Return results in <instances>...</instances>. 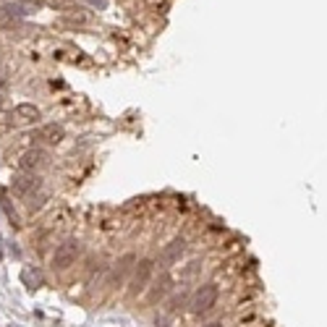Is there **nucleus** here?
<instances>
[{
  "label": "nucleus",
  "instance_id": "obj_2",
  "mask_svg": "<svg viewBox=\"0 0 327 327\" xmlns=\"http://www.w3.org/2000/svg\"><path fill=\"white\" fill-rule=\"evenodd\" d=\"M79 254H81V243H79L76 238H68V241H63L61 246L55 249L53 259H50L53 270H68V267H71V264H76Z\"/></svg>",
  "mask_w": 327,
  "mask_h": 327
},
{
  "label": "nucleus",
  "instance_id": "obj_7",
  "mask_svg": "<svg viewBox=\"0 0 327 327\" xmlns=\"http://www.w3.org/2000/svg\"><path fill=\"white\" fill-rule=\"evenodd\" d=\"M42 165H48V152L45 149H27L24 155H21L19 160V168L24 170V173H34V170H40Z\"/></svg>",
  "mask_w": 327,
  "mask_h": 327
},
{
  "label": "nucleus",
  "instance_id": "obj_17",
  "mask_svg": "<svg viewBox=\"0 0 327 327\" xmlns=\"http://www.w3.org/2000/svg\"><path fill=\"white\" fill-rule=\"evenodd\" d=\"M204 327H223V322H207Z\"/></svg>",
  "mask_w": 327,
  "mask_h": 327
},
{
  "label": "nucleus",
  "instance_id": "obj_3",
  "mask_svg": "<svg viewBox=\"0 0 327 327\" xmlns=\"http://www.w3.org/2000/svg\"><path fill=\"white\" fill-rule=\"evenodd\" d=\"M152 272H155V262L152 259H139L134 264V275H131V288H128V293L131 296H139L144 293V290L149 288V280H152Z\"/></svg>",
  "mask_w": 327,
  "mask_h": 327
},
{
  "label": "nucleus",
  "instance_id": "obj_8",
  "mask_svg": "<svg viewBox=\"0 0 327 327\" xmlns=\"http://www.w3.org/2000/svg\"><path fill=\"white\" fill-rule=\"evenodd\" d=\"M170 285H173V280H170V275H168V270H162V275H157V280H155V285L149 288V303H157L160 298H165L168 296V290H170Z\"/></svg>",
  "mask_w": 327,
  "mask_h": 327
},
{
  "label": "nucleus",
  "instance_id": "obj_11",
  "mask_svg": "<svg viewBox=\"0 0 327 327\" xmlns=\"http://www.w3.org/2000/svg\"><path fill=\"white\" fill-rule=\"evenodd\" d=\"M21 280H24V285H27L29 290H37V288L42 285V272L24 267V270H21Z\"/></svg>",
  "mask_w": 327,
  "mask_h": 327
},
{
  "label": "nucleus",
  "instance_id": "obj_10",
  "mask_svg": "<svg viewBox=\"0 0 327 327\" xmlns=\"http://www.w3.org/2000/svg\"><path fill=\"white\" fill-rule=\"evenodd\" d=\"M14 115H16L19 121H37L40 118V108H37V105L24 102V105H19V108L14 110Z\"/></svg>",
  "mask_w": 327,
  "mask_h": 327
},
{
  "label": "nucleus",
  "instance_id": "obj_12",
  "mask_svg": "<svg viewBox=\"0 0 327 327\" xmlns=\"http://www.w3.org/2000/svg\"><path fill=\"white\" fill-rule=\"evenodd\" d=\"M0 209H3V212H6V217L11 220V225H19V215H16V209L14 207H11V202H8V191L3 189V186H0Z\"/></svg>",
  "mask_w": 327,
  "mask_h": 327
},
{
  "label": "nucleus",
  "instance_id": "obj_19",
  "mask_svg": "<svg viewBox=\"0 0 327 327\" xmlns=\"http://www.w3.org/2000/svg\"><path fill=\"white\" fill-rule=\"evenodd\" d=\"M0 259H3V251H0Z\"/></svg>",
  "mask_w": 327,
  "mask_h": 327
},
{
  "label": "nucleus",
  "instance_id": "obj_16",
  "mask_svg": "<svg viewBox=\"0 0 327 327\" xmlns=\"http://www.w3.org/2000/svg\"><path fill=\"white\" fill-rule=\"evenodd\" d=\"M87 3H92V6H97V8H105V6H108V0H87Z\"/></svg>",
  "mask_w": 327,
  "mask_h": 327
},
{
  "label": "nucleus",
  "instance_id": "obj_14",
  "mask_svg": "<svg viewBox=\"0 0 327 327\" xmlns=\"http://www.w3.org/2000/svg\"><path fill=\"white\" fill-rule=\"evenodd\" d=\"M74 0H50V6L53 8H71Z\"/></svg>",
  "mask_w": 327,
  "mask_h": 327
},
{
  "label": "nucleus",
  "instance_id": "obj_5",
  "mask_svg": "<svg viewBox=\"0 0 327 327\" xmlns=\"http://www.w3.org/2000/svg\"><path fill=\"white\" fill-rule=\"evenodd\" d=\"M183 254H186V241L183 238H173L168 246L160 251V267H162V270H170L173 264L181 262Z\"/></svg>",
  "mask_w": 327,
  "mask_h": 327
},
{
  "label": "nucleus",
  "instance_id": "obj_15",
  "mask_svg": "<svg viewBox=\"0 0 327 327\" xmlns=\"http://www.w3.org/2000/svg\"><path fill=\"white\" fill-rule=\"evenodd\" d=\"M16 3H24V6H42L45 0H16Z\"/></svg>",
  "mask_w": 327,
  "mask_h": 327
},
{
  "label": "nucleus",
  "instance_id": "obj_4",
  "mask_svg": "<svg viewBox=\"0 0 327 327\" xmlns=\"http://www.w3.org/2000/svg\"><path fill=\"white\" fill-rule=\"evenodd\" d=\"M11 189H14V194L16 196H32L34 191H40L42 189V181H40V176H34V173H16L14 176V183H11Z\"/></svg>",
  "mask_w": 327,
  "mask_h": 327
},
{
  "label": "nucleus",
  "instance_id": "obj_18",
  "mask_svg": "<svg viewBox=\"0 0 327 327\" xmlns=\"http://www.w3.org/2000/svg\"><path fill=\"white\" fill-rule=\"evenodd\" d=\"M0 108H3V97H0Z\"/></svg>",
  "mask_w": 327,
  "mask_h": 327
},
{
  "label": "nucleus",
  "instance_id": "obj_9",
  "mask_svg": "<svg viewBox=\"0 0 327 327\" xmlns=\"http://www.w3.org/2000/svg\"><path fill=\"white\" fill-rule=\"evenodd\" d=\"M63 136H66V131H63V126H58V123H48L34 134V139H40L45 144H61Z\"/></svg>",
  "mask_w": 327,
  "mask_h": 327
},
{
  "label": "nucleus",
  "instance_id": "obj_13",
  "mask_svg": "<svg viewBox=\"0 0 327 327\" xmlns=\"http://www.w3.org/2000/svg\"><path fill=\"white\" fill-rule=\"evenodd\" d=\"M19 21V16L16 14H11L8 11V6H0V29H6V27H14Z\"/></svg>",
  "mask_w": 327,
  "mask_h": 327
},
{
  "label": "nucleus",
  "instance_id": "obj_6",
  "mask_svg": "<svg viewBox=\"0 0 327 327\" xmlns=\"http://www.w3.org/2000/svg\"><path fill=\"white\" fill-rule=\"evenodd\" d=\"M134 264H136V256L134 254H123L118 262H115V267H113V272H110V280H108V285H113V288H121L123 285V277L134 270Z\"/></svg>",
  "mask_w": 327,
  "mask_h": 327
},
{
  "label": "nucleus",
  "instance_id": "obj_1",
  "mask_svg": "<svg viewBox=\"0 0 327 327\" xmlns=\"http://www.w3.org/2000/svg\"><path fill=\"white\" fill-rule=\"evenodd\" d=\"M217 298H220V288L217 283H204L194 290V296L189 298V311L194 317H202V314H209L217 306Z\"/></svg>",
  "mask_w": 327,
  "mask_h": 327
}]
</instances>
